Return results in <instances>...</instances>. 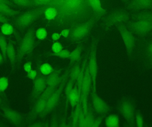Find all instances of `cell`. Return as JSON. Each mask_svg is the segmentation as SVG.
Here are the masks:
<instances>
[{
    "label": "cell",
    "instance_id": "cell-46",
    "mask_svg": "<svg viewBox=\"0 0 152 127\" xmlns=\"http://www.w3.org/2000/svg\"><path fill=\"white\" fill-rule=\"evenodd\" d=\"M4 58L3 56L1 53H0V65L3 64L4 62Z\"/></svg>",
    "mask_w": 152,
    "mask_h": 127
},
{
    "label": "cell",
    "instance_id": "cell-45",
    "mask_svg": "<svg viewBox=\"0 0 152 127\" xmlns=\"http://www.w3.org/2000/svg\"><path fill=\"white\" fill-rule=\"evenodd\" d=\"M0 2L6 4H8V5L10 6V7H14V8L16 7V5L13 4L10 0H0Z\"/></svg>",
    "mask_w": 152,
    "mask_h": 127
},
{
    "label": "cell",
    "instance_id": "cell-18",
    "mask_svg": "<svg viewBox=\"0 0 152 127\" xmlns=\"http://www.w3.org/2000/svg\"><path fill=\"white\" fill-rule=\"evenodd\" d=\"M96 117L90 110L84 113L82 110L79 118L78 127H93Z\"/></svg>",
    "mask_w": 152,
    "mask_h": 127
},
{
    "label": "cell",
    "instance_id": "cell-39",
    "mask_svg": "<svg viewBox=\"0 0 152 127\" xmlns=\"http://www.w3.org/2000/svg\"><path fill=\"white\" fill-rule=\"evenodd\" d=\"M146 50L148 57L152 62V42H150L147 45Z\"/></svg>",
    "mask_w": 152,
    "mask_h": 127
},
{
    "label": "cell",
    "instance_id": "cell-15",
    "mask_svg": "<svg viewBox=\"0 0 152 127\" xmlns=\"http://www.w3.org/2000/svg\"><path fill=\"white\" fill-rule=\"evenodd\" d=\"M34 81L33 97L36 101L47 88V79L45 76L39 75Z\"/></svg>",
    "mask_w": 152,
    "mask_h": 127
},
{
    "label": "cell",
    "instance_id": "cell-1",
    "mask_svg": "<svg viewBox=\"0 0 152 127\" xmlns=\"http://www.w3.org/2000/svg\"><path fill=\"white\" fill-rule=\"evenodd\" d=\"M50 6L58 11L56 19L62 27L84 22L94 15L88 0H55Z\"/></svg>",
    "mask_w": 152,
    "mask_h": 127
},
{
    "label": "cell",
    "instance_id": "cell-17",
    "mask_svg": "<svg viewBox=\"0 0 152 127\" xmlns=\"http://www.w3.org/2000/svg\"><path fill=\"white\" fill-rule=\"evenodd\" d=\"M88 1L94 13V17L98 20L103 18L107 11L102 6L100 0H88Z\"/></svg>",
    "mask_w": 152,
    "mask_h": 127
},
{
    "label": "cell",
    "instance_id": "cell-44",
    "mask_svg": "<svg viewBox=\"0 0 152 127\" xmlns=\"http://www.w3.org/2000/svg\"><path fill=\"white\" fill-rule=\"evenodd\" d=\"M61 35L60 33H59L55 32L51 36V38L53 40L58 41L60 39Z\"/></svg>",
    "mask_w": 152,
    "mask_h": 127
},
{
    "label": "cell",
    "instance_id": "cell-31",
    "mask_svg": "<svg viewBox=\"0 0 152 127\" xmlns=\"http://www.w3.org/2000/svg\"><path fill=\"white\" fill-rule=\"evenodd\" d=\"M8 43L5 38L0 35V49L4 60L7 58V50Z\"/></svg>",
    "mask_w": 152,
    "mask_h": 127
},
{
    "label": "cell",
    "instance_id": "cell-28",
    "mask_svg": "<svg viewBox=\"0 0 152 127\" xmlns=\"http://www.w3.org/2000/svg\"><path fill=\"white\" fill-rule=\"evenodd\" d=\"M39 70L42 75L46 76L50 74L54 69L50 64L48 63H45L40 66Z\"/></svg>",
    "mask_w": 152,
    "mask_h": 127
},
{
    "label": "cell",
    "instance_id": "cell-49",
    "mask_svg": "<svg viewBox=\"0 0 152 127\" xmlns=\"http://www.w3.org/2000/svg\"><path fill=\"white\" fill-rule=\"evenodd\" d=\"M2 100L0 98V105L2 104Z\"/></svg>",
    "mask_w": 152,
    "mask_h": 127
},
{
    "label": "cell",
    "instance_id": "cell-47",
    "mask_svg": "<svg viewBox=\"0 0 152 127\" xmlns=\"http://www.w3.org/2000/svg\"><path fill=\"white\" fill-rule=\"evenodd\" d=\"M121 1H122L123 2L125 3L126 4L128 2V0H121Z\"/></svg>",
    "mask_w": 152,
    "mask_h": 127
},
{
    "label": "cell",
    "instance_id": "cell-35",
    "mask_svg": "<svg viewBox=\"0 0 152 127\" xmlns=\"http://www.w3.org/2000/svg\"><path fill=\"white\" fill-rule=\"evenodd\" d=\"M9 86V80L6 77L0 78V92L3 93L8 88Z\"/></svg>",
    "mask_w": 152,
    "mask_h": 127
},
{
    "label": "cell",
    "instance_id": "cell-21",
    "mask_svg": "<svg viewBox=\"0 0 152 127\" xmlns=\"http://www.w3.org/2000/svg\"><path fill=\"white\" fill-rule=\"evenodd\" d=\"M80 99V94L79 92L77 87L75 84L72 91L70 92L68 98V103L70 104L72 110H74Z\"/></svg>",
    "mask_w": 152,
    "mask_h": 127
},
{
    "label": "cell",
    "instance_id": "cell-19",
    "mask_svg": "<svg viewBox=\"0 0 152 127\" xmlns=\"http://www.w3.org/2000/svg\"><path fill=\"white\" fill-rule=\"evenodd\" d=\"M83 110L81 99L79 101L73 110L71 116V125L72 127H78L79 119Z\"/></svg>",
    "mask_w": 152,
    "mask_h": 127
},
{
    "label": "cell",
    "instance_id": "cell-50",
    "mask_svg": "<svg viewBox=\"0 0 152 127\" xmlns=\"http://www.w3.org/2000/svg\"><path fill=\"white\" fill-rule=\"evenodd\" d=\"M150 35H151V36H152V33H151V34H150Z\"/></svg>",
    "mask_w": 152,
    "mask_h": 127
},
{
    "label": "cell",
    "instance_id": "cell-16",
    "mask_svg": "<svg viewBox=\"0 0 152 127\" xmlns=\"http://www.w3.org/2000/svg\"><path fill=\"white\" fill-rule=\"evenodd\" d=\"M61 70L62 69L54 70L46 77L47 88L51 89H55L59 86L64 76V74L62 76L61 75Z\"/></svg>",
    "mask_w": 152,
    "mask_h": 127
},
{
    "label": "cell",
    "instance_id": "cell-11",
    "mask_svg": "<svg viewBox=\"0 0 152 127\" xmlns=\"http://www.w3.org/2000/svg\"><path fill=\"white\" fill-rule=\"evenodd\" d=\"M117 29L125 44L127 53L130 56L133 55L136 46V39L134 34L129 30L124 24L117 25Z\"/></svg>",
    "mask_w": 152,
    "mask_h": 127
},
{
    "label": "cell",
    "instance_id": "cell-48",
    "mask_svg": "<svg viewBox=\"0 0 152 127\" xmlns=\"http://www.w3.org/2000/svg\"><path fill=\"white\" fill-rule=\"evenodd\" d=\"M0 96L2 97H5V95H4V94H3L2 93L0 92Z\"/></svg>",
    "mask_w": 152,
    "mask_h": 127
},
{
    "label": "cell",
    "instance_id": "cell-26",
    "mask_svg": "<svg viewBox=\"0 0 152 127\" xmlns=\"http://www.w3.org/2000/svg\"><path fill=\"white\" fill-rule=\"evenodd\" d=\"M7 57L12 65V67H14L16 60V53H15V49L13 47V45L10 42H9L8 44Z\"/></svg>",
    "mask_w": 152,
    "mask_h": 127
},
{
    "label": "cell",
    "instance_id": "cell-30",
    "mask_svg": "<svg viewBox=\"0 0 152 127\" xmlns=\"http://www.w3.org/2000/svg\"><path fill=\"white\" fill-rule=\"evenodd\" d=\"M13 4L22 8L33 7L31 0H10Z\"/></svg>",
    "mask_w": 152,
    "mask_h": 127
},
{
    "label": "cell",
    "instance_id": "cell-20",
    "mask_svg": "<svg viewBox=\"0 0 152 127\" xmlns=\"http://www.w3.org/2000/svg\"><path fill=\"white\" fill-rule=\"evenodd\" d=\"M83 48L84 45L82 44H79L72 52L70 53V57L69 58L70 60L69 65L72 66L74 64L77 63L79 62Z\"/></svg>",
    "mask_w": 152,
    "mask_h": 127
},
{
    "label": "cell",
    "instance_id": "cell-10",
    "mask_svg": "<svg viewBox=\"0 0 152 127\" xmlns=\"http://www.w3.org/2000/svg\"><path fill=\"white\" fill-rule=\"evenodd\" d=\"M35 43L34 30L33 28H31L27 32L21 41L16 60L20 61L24 56L32 51L34 47Z\"/></svg>",
    "mask_w": 152,
    "mask_h": 127
},
{
    "label": "cell",
    "instance_id": "cell-9",
    "mask_svg": "<svg viewBox=\"0 0 152 127\" xmlns=\"http://www.w3.org/2000/svg\"><path fill=\"white\" fill-rule=\"evenodd\" d=\"M118 108L120 113L127 122L130 126H134L136 114L133 101L129 98L122 99L119 103Z\"/></svg>",
    "mask_w": 152,
    "mask_h": 127
},
{
    "label": "cell",
    "instance_id": "cell-23",
    "mask_svg": "<svg viewBox=\"0 0 152 127\" xmlns=\"http://www.w3.org/2000/svg\"><path fill=\"white\" fill-rule=\"evenodd\" d=\"M105 126L108 127L120 126V120L118 116L116 114L108 115L105 119Z\"/></svg>",
    "mask_w": 152,
    "mask_h": 127
},
{
    "label": "cell",
    "instance_id": "cell-8",
    "mask_svg": "<svg viewBox=\"0 0 152 127\" xmlns=\"http://www.w3.org/2000/svg\"><path fill=\"white\" fill-rule=\"evenodd\" d=\"M92 87V80L88 67V62L80 89V99L84 113L88 110V97Z\"/></svg>",
    "mask_w": 152,
    "mask_h": 127
},
{
    "label": "cell",
    "instance_id": "cell-36",
    "mask_svg": "<svg viewBox=\"0 0 152 127\" xmlns=\"http://www.w3.org/2000/svg\"><path fill=\"white\" fill-rule=\"evenodd\" d=\"M51 50L53 53H58L63 50L62 44L58 42H56L53 44L51 47Z\"/></svg>",
    "mask_w": 152,
    "mask_h": 127
},
{
    "label": "cell",
    "instance_id": "cell-4",
    "mask_svg": "<svg viewBox=\"0 0 152 127\" xmlns=\"http://www.w3.org/2000/svg\"><path fill=\"white\" fill-rule=\"evenodd\" d=\"M48 6H41L34 9L23 12L17 16L14 20L16 25L24 30L28 28L36 19L44 14L45 10Z\"/></svg>",
    "mask_w": 152,
    "mask_h": 127
},
{
    "label": "cell",
    "instance_id": "cell-32",
    "mask_svg": "<svg viewBox=\"0 0 152 127\" xmlns=\"http://www.w3.org/2000/svg\"><path fill=\"white\" fill-rule=\"evenodd\" d=\"M33 7L50 6L55 0H31Z\"/></svg>",
    "mask_w": 152,
    "mask_h": 127
},
{
    "label": "cell",
    "instance_id": "cell-42",
    "mask_svg": "<svg viewBox=\"0 0 152 127\" xmlns=\"http://www.w3.org/2000/svg\"><path fill=\"white\" fill-rule=\"evenodd\" d=\"M61 36L64 38H67L69 36L70 34V29H64L62 30L61 32Z\"/></svg>",
    "mask_w": 152,
    "mask_h": 127
},
{
    "label": "cell",
    "instance_id": "cell-25",
    "mask_svg": "<svg viewBox=\"0 0 152 127\" xmlns=\"http://www.w3.org/2000/svg\"><path fill=\"white\" fill-rule=\"evenodd\" d=\"M81 65H80L78 62L75 64L70 69L69 74V78L76 83L81 71Z\"/></svg>",
    "mask_w": 152,
    "mask_h": 127
},
{
    "label": "cell",
    "instance_id": "cell-51",
    "mask_svg": "<svg viewBox=\"0 0 152 127\" xmlns=\"http://www.w3.org/2000/svg\"><path fill=\"white\" fill-rule=\"evenodd\" d=\"M131 1V0H128V1Z\"/></svg>",
    "mask_w": 152,
    "mask_h": 127
},
{
    "label": "cell",
    "instance_id": "cell-37",
    "mask_svg": "<svg viewBox=\"0 0 152 127\" xmlns=\"http://www.w3.org/2000/svg\"><path fill=\"white\" fill-rule=\"evenodd\" d=\"M135 122L137 126L142 127L144 126V120L140 113H137L135 115Z\"/></svg>",
    "mask_w": 152,
    "mask_h": 127
},
{
    "label": "cell",
    "instance_id": "cell-2",
    "mask_svg": "<svg viewBox=\"0 0 152 127\" xmlns=\"http://www.w3.org/2000/svg\"><path fill=\"white\" fill-rule=\"evenodd\" d=\"M135 35L144 37L152 33V11L131 12L129 21L124 24Z\"/></svg>",
    "mask_w": 152,
    "mask_h": 127
},
{
    "label": "cell",
    "instance_id": "cell-13",
    "mask_svg": "<svg viewBox=\"0 0 152 127\" xmlns=\"http://www.w3.org/2000/svg\"><path fill=\"white\" fill-rule=\"evenodd\" d=\"M126 4L128 10L131 12L152 11V0H131Z\"/></svg>",
    "mask_w": 152,
    "mask_h": 127
},
{
    "label": "cell",
    "instance_id": "cell-3",
    "mask_svg": "<svg viewBox=\"0 0 152 127\" xmlns=\"http://www.w3.org/2000/svg\"><path fill=\"white\" fill-rule=\"evenodd\" d=\"M98 21L94 17L76 24L70 29V38L74 42H79L86 38Z\"/></svg>",
    "mask_w": 152,
    "mask_h": 127
},
{
    "label": "cell",
    "instance_id": "cell-33",
    "mask_svg": "<svg viewBox=\"0 0 152 127\" xmlns=\"http://www.w3.org/2000/svg\"><path fill=\"white\" fill-rule=\"evenodd\" d=\"M35 36L38 39L43 40L47 36V31L44 27L38 28L35 32Z\"/></svg>",
    "mask_w": 152,
    "mask_h": 127
},
{
    "label": "cell",
    "instance_id": "cell-7",
    "mask_svg": "<svg viewBox=\"0 0 152 127\" xmlns=\"http://www.w3.org/2000/svg\"><path fill=\"white\" fill-rule=\"evenodd\" d=\"M99 43V40L95 39L91 42L89 48V58L88 62V67L92 80V89L96 90V77L98 72V65L96 60V50Z\"/></svg>",
    "mask_w": 152,
    "mask_h": 127
},
{
    "label": "cell",
    "instance_id": "cell-12",
    "mask_svg": "<svg viewBox=\"0 0 152 127\" xmlns=\"http://www.w3.org/2000/svg\"><path fill=\"white\" fill-rule=\"evenodd\" d=\"M91 101L94 112L98 116H104L110 111V108L106 102L100 97L96 90L91 88Z\"/></svg>",
    "mask_w": 152,
    "mask_h": 127
},
{
    "label": "cell",
    "instance_id": "cell-29",
    "mask_svg": "<svg viewBox=\"0 0 152 127\" xmlns=\"http://www.w3.org/2000/svg\"><path fill=\"white\" fill-rule=\"evenodd\" d=\"M1 32L4 35H10L14 32L13 27L9 23H4L1 27Z\"/></svg>",
    "mask_w": 152,
    "mask_h": 127
},
{
    "label": "cell",
    "instance_id": "cell-27",
    "mask_svg": "<svg viewBox=\"0 0 152 127\" xmlns=\"http://www.w3.org/2000/svg\"><path fill=\"white\" fill-rule=\"evenodd\" d=\"M75 83H76L74 81L72 80L71 79H69L67 80L66 85L65 86V97H66V107H67L68 104V98L70 92L72 91Z\"/></svg>",
    "mask_w": 152,
    "mask_h": 127
},
{
    "label": "cell",
    "instance_id": "cell-6",
    "mask_svg": "<svg viewBox=\"0 0 152 127\" xmlns=\"http://www.w3.org/2000/svg\"><path fill=\"white\" fill-rule=\"evenodd\" d=\"M55 89L46 88L43 93L36 100L34 105L29 115V118L30 120L38 117L45 116L49 97Z\"/></svg>",
    "mask_w": 152,
    "mask_h": 127
},
{
    "label": "cell",
    "instance_id": "cell-43",
    "mask_svg": "<svg viewBox=\"0 0 152 127\" xmlns=\"http://www.w3.org/2000/svg\"><path fill=\"white\" fill-rule=\"evenodd\" d=\"M48 123H44V122H38V123H34L32 125H30L29 126L34 127H46L49 126Z\"/></svg>",
    "mask_w": 152,
    "mask_h": 127
},
{
    "label": "cell",
    "instance_id": "cell-34",
    "mask_svg": "<svg viewBox=\"0 0 152 127\" xmlns=\"http://www.w3.org/2000/svg\"><path fill=\"white\" fill-rule=\"evenodd\" d=\"M71 52L67 50H63L61 52L58 53H52L49 54V55L57 57H60L61 58H69L70 57Z\"/></svg>",
    "mask_w": 152,
    "mask_h": 127
},
{
    "label": "cell",
    "instance_id": "cell-40",
    "mask_svg": "<svg viewBox=\"0 0 152 127\" xmlns=\"http://www.w3.org/2000/svg\"><path fill=\"white\" fill-rule=\"evenodd\" d=\"M23 68H24L25 72L27 73L32 69V63L30 62H27L24 65Z\"/></svg>",
    "mask_w": 152,
    "mask_h": 127
},
{
    "label": "cell",
    "instance_id": "cell-38",
    "mask_svg": "<svg viewBox=\"0 0 152 127\" xmlns=\"http://www.w3.org/2000/svg\"><path fill=\"white\" fill-rule=\"evenodd\" d=\"M28 77L30 80L34 81L35 80L37 76V72L36 70L32 69L31 71H29L27 73Z\"/></svg>",
    "mask_w": 152,
    "mask_h": 127
},
{
    "label": "cell",
    "instance_id": "cell-22",
    "mask_svg": "<svg viewBox=\"0 0 152 127\" xmlns=\"http://www.w3.org/2000/svg\"><path fill=\"white\" fill-rule=\"evenodd\" d=\"M19 11L14 10L8 4L0 2V13L7 17H13L19 14Z\"/></svg>",
    "mask_w": 152,
    "mask_h": 127
},
{
    "label": "cell",
    "instance_id": "cell-24",
    "mask_svg": "<svg viewBox=\"0 0 152 127\" xmlns=\"http://www.w3.org/2000/svg\"><path fill=\"white\" fill-rule=\"evenodd\" d=\"M45 17L48 20H53L56 19L58 17V11L55 7L49 6L45 10Z\"/></svg>",
    "mask_w": 152,
    "mask_h": 127
},
{
    "label": "cell",
    "instance_id": "cell-41",
    "mask_svg": "<svg viewBox=\"0 0 152 127\" xmlns=\"http://www.w3.org/2000/svg\"><path fill=\"white\" fill-rule=\"evenodd\" d=\"M10 22V19L7 17V16L4 14L0 13V23H6Z\"/></svg>",
    "mask_w": 152,
    "mask_h": 127
},
{
    "label": "cell",
    "instance_id": "cell-5",
    "mask_svg": "<svg viewBox=\"0 0 152 127\" xmlns=\"http://www.w3.org/2000/svg\"><path fill=\"white\" fill-rule=\"evenodd\" d=\"M130 17L131 14L128 11L124 9L116 10L103 18V25L108 28L113 26L126 24L129 21Z\"/></svg>",
    "mask_w": 152,
    "mask_h": 127
},
{
    "label": "cell",
    "instance_id": "cell-14",
    "mask_svg": "<svg viewBox=\"0 0 152 127\" xmlns=\"http://www.w3.org/2000/svg\"><path fill=\"white\" fill-rule=\"evenodd\" d=\"M4 115L10 124L15 126H21L24 120L22 115L18 112L7 107H3Z\"/></svg>",
    "mask_w": 152,
    "mask_h": 127
}]
</instances>
